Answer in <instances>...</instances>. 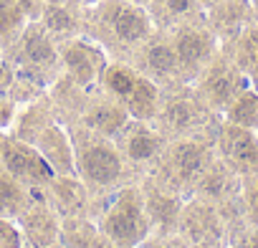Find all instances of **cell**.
<instances>
[{"instance_id": "cell-18", "label": "cell", "mask_w": 258, "mask_h": 248, "mask_svg": "<svg viewBox=\"0 0 258 248\" xmlns=\"http://www.w3.org/2000/svg\"><path fill=\"white\" fill-rule=\"evenodd\" d=\"M165 121L170 124L172 130H185L195 121V111L190 106V101H172L165 109Z\"/></svg>"}, {"instance_id": "cell-24", "label": "cell", "mask_w": 258, "mask_h": 248, "mask_svg": "<svg viewBox=\"0 0 258 248\" xmlns=\"http://www.w3.org/2000/svg\"><path fill=\"white\" fill-rule=\"evenodd\" d=\"M132 3H137V6H145V3H152V0H132Z\"/></svg>"}, {"instance_id": "cell-2", "label": "cell", "mask_w": 258, "mask_h": 248, "mask_svg": "<svg viewBox=\"0 0 258 248\" xmlns=\"http://www.w3.org/2000/svg\"><path fill=\"white\" fill-rule=\"evenodd\" d=\"M220 155L225 165L238 172V175H258V132L248 127H238V124L225 121L218 137Z\"/></svg>"}, {"instance_id": "cell-10", "label": "cell", "mask_w": 258, "mask_h": 248, "mask_svg": "<svg viewBox=\"0 0 258 248\" xmlns=\"http://www.w3.org/2000/svg\"><path fill=\"white\" fill-rule=\"evenodd\" d=\"M225 121L258 132V89H248V86H245V89L225 106Z\"/></svg>"}, {"instance_id": "cell-20", "label": "cell", "mask_w": 258, "mask_h": 248, "mask_svg": "<svg viewBox=\"0 0 258 248\" xmlns=\"http://www.w3.org/2000/svg\"><path fill=\"white\" fill-rule=\"evenodd\" d=\"M43 21H46V26H48L51 31H61V33H66V31L74 28V18H71V13L63 11V8H58V6H48L46 13H43Z\"/></svg>"}, {"instance_id": "cell-17", "label": "cell", "mask_w": 258, "mask_h": 248, "mask_svg": "<svg viewBox=\"0 0 258 248\" xmlns=\"http://www.w3.org/2000/svg\"><path fill=\"white\" fill-rule=\"evenodd\" d=\"M147 64H150L152 71H157L162 76L165 74H175L180 69V61H177V53H175L172 46H152L147 51Z\"/></svg>"}, {"instance_id": "cell-16", "label": "cell", "mask_w": 258, "mask_h": 248, "mask_svg": "<svg viewBox=\"0 0 258 248\" xmlns=\"http://www.w3.org/2000/svg\"><path fill=\"white\" fill-rule=\"evenodd\" d=\"M91 124H94V127H96L101 135L111 137V135H119V132L124 130L126 114L119 111V109H114V106H101V109L91 116Z\"/></svg>"}, {"instance_id": "cell-13", "label": "cell", "mask_w": 258, "mask_h": 248, "mask_svg": "<svg viewBox=\"0 0 258 248\" xmlns=\"http://www.w3.org/2000/svg\"><path fill=\"white\" fill-rule=\"evenodd\" d=\"M235 64L245 76H250L253 81L258 79V26L245 28L240 33L235 48Z\"/></svg>"}, {"instance_id": "cell-19", "label": "cell", "mask_w": 258, "mask_h": 248, "mask_svg": "<svg viewBox=\"0 0 258 248\" xmlns=\"http://www.w3.org/2000/svg\"><path fill=\"white\" fill-rule=\"evenodd\" d=\"M21 198V185L13 180V175H0V215L16 210Z\"/></svg>"}, {"instance_id": "cell-26", "label": "cell", "mask_w": 258, "mask_h": 248, "mask_svg": "<svg viewBox=\"0 0 258 248\" xmlns=\"http://www.w3.org/2000/svg\"><path fill=\"white\" fill-rule=\"evenodd\" d=\"M255 89H258V79H255Z\"/></svg>"}, {"instance_id": "cell-15", "label": "cell", "mask_w": 258, "mask_h": 248, "mask_svg": "<svg viewBox=\"0 0 258 248\" xmlns=\"http://www.w3.org/2000/svg\"><path fill=\"white\" fill-rule=\"evenodd\" d=\"M137 79H140V76H137L132 69H126V66H111V69L106 71V76H104L106 89H109L114 96H119V99H126L129 94H132Z\"/></svg>"}, {"instance_id": "cell-23", "label": "cell", "mask_w": 258, "mask_h": 248, "mask_svg": "<svg viewBox=\"0 0 258 248\" xmlns=\"http://www.w3.org/2000/svg\"><path fill=\"white\" fill-rule=\"evenodd\" d=\"M238 248H258V230H253V233L243 235V238H240V243H238Z\"/></svg>"}, {"instance_id": "cell-27", "label": "cell", "mask_w": 258, "mask_h": 248, "mask_svg": "<svg viewBox=\"0 0 258 248\" xmlns=\"http://www.w3.org/2000/svg\"><path fill=\"white\" fill-rule=\"evenodd\" d=\"M0 145H3V140H0Z\"/></svg>"}, {"instance_id": "cell-12", "label": "cell", "mask_w": 258, "mask_h": 248, "mask_svg": "<svg viewBox=\"0 0 258 248\" xmlns=\"http://www.w3.org/2000/svg\"><path fill=\"white\" fill-rule=\"evenodd\" d=\"M23 51H26L28 61H33V64H38V66H51V64L56 61L53 43L48 41V36H46L38 26L26 28V33H23Z\"/></svg>"}, {"instance_id": "cell-7", "label": "cell", "mask_w": 258, "mask_h": 248, "mask_svg": "<svg viewBox=\"0 0 258 248\" xmlns=\"http://www.w3.org/2000/svg\"><path fill=\"white\" fill-rule=\"evenodd\" d=\"M111 28L119 41L124 43H140L152 33V21L150 16L137 6V3H126L116 6L111 13Z\"/></svg>"}, {"instance_id": "cell-1", "label": "cell", "mask_w": 258, "mask_h": 248, "mask_svg": "<svg viewBox=\"0 0 258 248\" xmlns=\"http://www.w3.org/2000/svg\"><path fill=\"white\" fill-rule=\"evenodd\" d=\"M104 233L129 248V245H137L145 235H147V213H145V203L135 190H124L114 205L106 210L104 218Z\"/></svg>"}, {"instance_id": "cell-14", "label": "cell", "mask_w": 258, "mask_h": 248, "mask_svg": "<svg viewBox=\"0 0 258 248\" xmlns=\"http://www.w3.org/2000/svg\"><path fill=\"white\" fill-rule=\"evenodd\" d=\"M66 66L69 71L81 81V84H89L96 74V61H94V53L84 46H74L66 51Z\"/></svg>"}, {"instance_id": "cell-4", "label": "cell", "mask_w": 258, "mask_h": 248, "mask_svg": "<svg viewBox=\"0 0 258 248\" xmlns=\"http://www.w3.org/2000/svg\"><path fill=\"white\" fill-rule=\"evenodd\" d=\"M0 150H3V165H6V170L16 180L43 182V180L51 177V167L41 157V152H36V150H31L26 145H18V142H6V145H0Z\"/></svg>"}, {"instance_id": "cell-22", "label": "cell", "mask_w": 258, "mask_h": 248, "mask_svg": "<svg viewBox=\"0 0 258 248\" xmlns=\"http://www.w3.org/2000/svg\"><path fill=\"white\" fill-rule=\"evenodd\" d=\"M190 6H192V0H165V8H167L172 16H182V13H187Z\"/></svg>"}, {"instance_id": "cell-3", "label": "cell", "mask_w": 258, "mask_h": 248, "mask_svg": "<svg viewBox=\"0 0 258 248\" xmlns=\"http://www.w3.org/2000/svg\"><path fill=\"white\" fill-rule=\"evenodd\" d=\"M121 155L109 142H91L79 155V172L94 185H114L121 177Z\"/></svg>"}, {"instance_id": "cell-5", "label": "cell", "mask_w": 258, "mask_h": 248, "mask_svg": "<svg viewBox=\"0 0 258 248\" xmlns=\"http://www.w3.org/2000/svg\"><path fill=\"white\" fill-rule=\"evenodd\" d=\"M175 53L180 66L187 69H198L205 61H210V56L215 53V36L203 31V28H182L175 38Z\"/></svg>"}, {"instance_id": "cell-25", "label": "cell", "mask_w": 258, "mask_h": 248, "mask_svg": "<svg viewBox=\"0 0 258 248\" xmlns=\"http://www.w3.org/2000/svg\"><path fill=\"white\" fill-rule=\"evenodd\" d=\"M203 3H208V6H213V3H220V0H203Z\"/></svg>"}, {"instance_id": "cell-8", "label": "cell", "mask_w": 258, "mask_h": 248, "mask_svg": "<svg viewBox=\"0 0 258 248\" xmlns=\"http://www.w3.org/2000/svg\"><path fill=\"white\" fill-rule=\"evenodd\" d=\"M172 165L177 170V175L182 180H195V177H203L210 167H213V155L205 145L200 142H177L175 150H172Z\"/></svg>"}, {"instance_id": "cell-21", "label": "cell", "mask_w": 258, "mask_h": 248, "mask_svg": "<svg viewBox=\"0 0 258 248\" xmlns=\"http://www.w3.org/2000/svg\"><path fill=\"white\" fill-rule=\"evenodd\" d=\"M243 203L250 220H258V175H245L243 182Z\"/></svg>"}, {"instance_id": "cell-6", "label": "cell", "mask_w": 258, "mask_h": 248, "mask_svg": "<svg viewBox=\"0 0 258 248\" xmlns=\"http://www.w3.org/2000/svg\"><path fill=\"white\" fill-rule=\"evenodd\" d=\"M243 71L240 69H230V66H215L208 71L205 76V84H203V91H205V99L213 104V106H220L225 109L243 89Z\"/></svg>"}, {"instance_id": "cell-11", "label": "cell", "mask_w": 258, "mask_h": 248, "mask_svg": "<svg viewBox=\"0 0 258 248\" xmlns=\"http://www.w3.org/2000/svg\"><path fill=\"white\" fill-rule=\"evenodd\" d=\"M126 109L135 119H150L157 109V86L150 79H137L132 94L126 96Z\"/></svg>"}, {"instance_id": "cell-9", "label": "cell", "mask_w": 258, "mask_h": 248, "mask_svg": "<svg viewBox=\"0 0 258 248\" xmlns=\"http://www.w3.org/2000/svg\"><path fill=\"white\" fill-rule=\"evenodd\" d=\"M162 150V137L150 132L147 127H132L126 130V140H124V152L129 160L135 162H147L152 157H157Z\"/></svg>"}]
</instances>
